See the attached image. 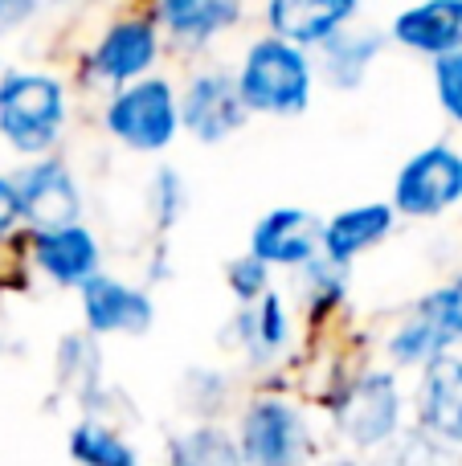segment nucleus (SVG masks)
Returning <instances> with one entry per match:
<instances>
[{"label":"nucleus","mask_w":462,"mask_h":466,"mask_svg":"<svg viewBox=\"0 0 462 466\" xmlns=\"http://www.w3.org/2000/svg\"><path fill=\"white\" fill-rule=\"evenodd\" d=\"M70 454L82 466H136V451L103 426H78L70 434Z\"/></svg>","instance_id":"4be33fe9"},{"label":"nucleus","mask_w":462,"mask_h":466,"mask_svg":"<svg viewBox=\"0 0 462 466\" xmlns=\"http://www.w3.org/2000/svg\"><path fill=\"white\" fill-rule=\"evenodd\" d=\"M401 421V389L393 372H365L340 405V430L352 446H385Z\"/></svg>","instance_id":"f3484780"},{"label":"nucleus","mask_w":462,"mask_h":466,"mask_svg":"<svg viewBox=\"0 0 462 466\" xmlns=\"http://www.w3.org/2000/svg\"><path fill=\"white\" fill-rule=\"evenodd\" d=\"M319 226H324V218H316L311 209L275 205L254 221L246 249L262 258L270 270H299L311 258H319Z\"/></svg>","instance_id":"2eb2a0df"},{"label":"nucleus","mask_w":462,"mask_h":466,"mask_svg":"<svg viewBox=\"0 0 462 466\" xmlns=\"http://www.w3.org/2000/svg\"><path fill=\"white\" fill-rule=\"evenodd\" d=\"M176 103L180 136L193 139L196 147H221L250 127V111L234 86L229 62H213V57L188 62L176 78Z\"/></svg>","instance_id":"39448f33"},{"label":"nucleus","mask_w":462,"mask_h":466,"mask_svg":"<svg viewBox=\"0 0 462 466\" xmlns=\"http://www.w3.org/2000/svg\"><path fill=\"white\" fill-rule=\"evenodd\" d=\"M393 233H397V213H393L389 201H357L336 209L332 218H324V226H319V254L348 270L357 258L373 254Z\"/></svg>","instance_id":"dca6fc26"},{"label":"nucleus","mask_w":462,"mask_h":466,"mask_svg":"<svg viewBox=\"0 0 462 466\" xmlns=\"http://www.w3.org/2000/svg\"><path fill=\"white\" fill-rule=\"evenodd\" d=\"M389 33L377 21H352L344 25L340 33L324 41L319 49H311L316 57V78L319 86H327L332 95H357V90L368 86V78L377 74L381 57L389 54Z\"/></svg>","instance_id":"1a4fd4ad"},{"label":"nucleus","mask_w":462,"mask_h":466,"mask_svg":"<svg viewBox=\"0 0 462 466\" xmlns=\"http://www.w3.org/2000/svg\"><path fill=\"white\" fill-rule=\"evenodd\" d=\"M417 413L438 442L462 446V356L442 352L422 369Z\"/></svg>","instance_id":"a211bd4d"},{"label":"nucleus","mask_w":462,"mask_h":466,"mask_svg":"<svg viewBox=\"0 0 462 466\" xmlns=\"http://www.w3.org/2000/svg\"><path fill=\"white\" fill-rule=\"evenodd\" d=\"M250 5H258V0H250Z\"/></svg>","instance_id":"c756f323"},{"label":"nucleus","mask_w":462,"mask_h":466,"mask_svg":"<svg viewBox=\"0 0 462 466\" xmlns=\"http://www.w3.org/2000/svg\"><path fill=\"white\" fill-rule=\"evenodd\" d=\"M417 307L447 331L450 344H462V270L450 274L447 282H438L434 290H426V295L417 299Z\"/></svg>","instance_id":"b1692460"},{"label":"nucleus","mask_w":462,"mask_h":466,"mask_svg":"<svg viewBox=\"0 0 462 466\" xmlns=\"http://www.w3.org/2000/svg\"><path fill=\"white\" fill-rule=\"evenodd\" d=\"M389 46L409 57L434 62L462 49V0H414L401 5L385 25Z\"/></svg>","instance_id":"ddd939ff"},{"label":"nucleus","mask_w":462,"mask_h":466,"mask_svg":"<svg viewBox=\"0 0 462 466\" xmlns=\"http://www.w3.org/2000/svg\"><path fill=\"white\" fill-rule=\"evenodd\" d=\"M41 13H45V0H0V41L21 37L41 21Z\"/></svg>","instance_id":"a878e982"},{"label":"nucleus","mask_w":462,"mask_h":466,"mask_svg":"<svg viewBox=\"0 0 462 466\" xmlns=\"http://www.w3.org/2000/svg\"><path fill=\"white\" fill-rule=\"evenodd\" d=\"M450 348H455L450 336L417 303H414V311L389 331V339H385V352H389L397 364H406V369H426V364L438 360V356L450 352Z\"/></svg>","instance_id":"6ab92c4d"},{"label":"nucleus","mask_w":462,"mask_h":466,"mask_svg":"<svg viewBox=\"0 0 462 466\" xmlns=\"http://www.w3.org/2000/svg\"><path fill=\"white\" fill-rule=\"evenodd\" d=\"M172 466H242V451L221 430H193L172 442Z\"/></svg>","instance_id":"412c9836"},{"label":"nucleus","mask_w":462,"mask_h":466,"mask_svg":"<svg viewBox=\"0 0 462 466\" xmlns=\"http://www.w3.org/2000/svg\"><path fill=\"white\" fill-rule=\"evenodd\" d=\"M78 299H82V323H86L90 336H144L156 323L152 295L106 270H98L90 282H82Z\"/></svg>","instance_id":"f8f14e48"},{"label":"nucleus","mask_w":462,"mask_h":466,"mask_svg":"<svg viewBox=\"0 0 462 466\" xmlns=\"http://www.w3.org/2000/svg\"><path fill=\"white\" fill-rule=\"evenodd\" d=\"M70 78L49 66H5L0 70V144L16 160L62 152L74 127Z\"/></svg>","instance_id":"f257e3e1"},{"label":"nucleus","mask_w":462,"mask_h":466,"mask_svg":"<svg viewBox=\"0 0 462 466\" xmlns=\"http://www.w3.org/2000/svg\"><path fill=\"white\" fill-rule=\"evenodd\" d=\"M144 13L156 21L172 57H209L226 37L254 21L250 0H147Z\"/></svg>","instance_id":"6e6552de"},{"label":"nucleus","mask_w":462,"mask_h":466,"mask_svg":"<svg viewBox=\"0 0 462 466\" xmlns=\"http://www.w3.org/2000/svg\"><path fill=\"white\" fill-rule=\"evenodd\" d=\"M385 201L397 221H442L462 209V144L434 139L409 152L393 172Z\"/></svg>","instance_id":"423d86ee"},{"label":"nucleus","mask_w":462,"mask_h":466,"mask_svg":"<svg viewBox=\"0 0 462 466\" xmlns=\"http://www.w3.org/2000/svg\"><path fill=\"white\" fill-rule=\"evenodd\" d=\"M234 86L250 119H303L316 106V57L270 33H250L234 57Z\"/></svg>","instance_id":"f03ea898"},{"label":"nucleus","mask_w":462,"mask_h":466,"mask_svg":"<svg viewBox=\"0 0 462 466\" xmlns=\"http://www.w3.org/2000/svg\"><path fill=\"white\" fill-rule=\"evenodd\" d=\"M438 459H442V446H434L430 438H409V442L397 451L393 466H434Z\"/></svg>","instance_id":"cd10ccee"},{"label":"nucleus","mask_w":462,"mask_h":466,"mask_svg":"<svg viewBox=\"0 0 462 466\" xmlns=\"http://www.w3.org/2000/svg\"><path fill=\"white\" fill-rule=\"evenodd\" d=\"M332 466H357V462H332Z\"/></svg>","instance_id":"c85d7f7f"},{"label":"nucleus","mask_w":462,"mask_h":466,"mask_svg":"<svg viewBox=\"0 0 462 466\" xmlns=\"http://www.w3.org/2000/svg\"><path fill=\"white\" fill-rule=\"evenodd\" d=\"M95 123L115 147L127 156H168L180 136V103H176V74H147V78L119 86L98 98Z\"/></svg>","instance_id":"20e7f679"},{"label":"nucleus","mask_w":462,"mask_h":466,"mask_svg":"<svg viewBox=\"0 0 462 466\" xmlns=\"http://www.w3.org/2000/svg\"><path fill=\"white\" fill-rule=\"evenodd\" d=\"M430 66V95H434V106L442 111V119L462 136V49L455 54H442L434 57Z\"/></svg>","instance_id":"5701e85b"},{"label":"nucleus","mask_w":462,"mask_h":466,"mask_svg":"<svg viewBox=\"0 0 462 466\" xmlns=\"http://www.w3.org/2000/svg\"><path fill=\"white\" fill-rule=\"evenodd\" d=\"M164 46L156 21L144 8H123V13L106 16L103 29L90 37V46L74 57V74H65L78 98H103L119 86L147 78V74L164 70Z\"/></svg>","instance_id":"7ed1b4c3"},{"label":"nucleus","mask_w":462,"mask_h":466,"mask_svg":"<svg viewBox=\"0 0 462 466\" xmlns=\"http://www.w3.org/2000/svg\"><path fill=\"white\" fill-rule=\"evenodd\" d=\"M21 209V229H57L86 221V188L65 152L41 160H16L8 168Z\"/></svg>","instance_id":"0eeeda50"},{"label":"nucleus","mask_w":462,"mask_h":466,"mask_svg":"<svg viewBox=\"0 0 462 466\" xmlns=\"http://www.w3.org/2000/svg\"><path fill=\"white\" fill-rule=\"evenodd\" d=\"M25 238V254H29L33 270L41 279H49L54 287H70L78 290L82 282H90L103 270V241L86 221L74 226H57V229H21Z\"/></svg>","instance_id":"9d476101"},{"label":"nucleus","mask_w":462,"mask_h":466,"mask_svg":"<svg viewBox=\"0 0 462 466\" xmlns=\"http://www.w3.org/2000/svg\"><path fill=\"white\" fill-rule=\"evenodd\" d=\"M144 209H147V218H152V226L160 233L176 229V221L185 218V209H188V180L176 164L160 160L152 172H147Z\"/></svg>","instance_id":"aec40b11"},{"label":"nucleus","mask_w":462,"mask_h":466,"mask_svg":"<svg viewBox=\"0 0 462 466\" xmlns=\"http://www.w3.org/2000/svg\"><path fill=\"white\" fill-rule=\"evenodd\" d=\"M226 287H229V295H234L237 303L250 307V303H258V299L266 295L270 287H275V270H270L262 258H254L250 249H246V254L229 258V266H226Z\"/></svg>","instance_id":"393cba45"},{"label":"nucleus","mask_w":462,"mask_h":466,"mask_svg":"<svg viewBox=\"0 0 462 466\" xmlns=\"http://www.w3.org/2000/svg\"><path fill=\"white\" fill-rule=\"evenodd\" d=\"M360 16H365V0H258L254 5V21L262 33L291 41L307 54Z\"/></svg>","instance_id":"9b49d317"},{"label":"nucleus","mask_w":462,"mask_h":466,"mask_svg":"<svg viewBox=\"0 0 462 466\" xmlns=\"http://www.w3.org/2000/svg\"><path fill=\"white\" fill-rule=\"evenodd\" d=\"M21 233V209H16L13 177L0 168V241H13Z\"/></svg>","instance_id":"bb28decb"},{"label":"nucleus","mask_w":462,"mask_h":466,"mask_svg":"<svg viewBox=\"0 0 462 466\" xmlns=\"http://www.w3.org/2000/svg\"><path fill=\"white\" fill-rule=\"evenodd\" d=\"M242 462L250 466H295L307 451V430L295 405L286 401H254L242 418Z\"/></svg>","instance_id":"4468645a"}]
</instances>
